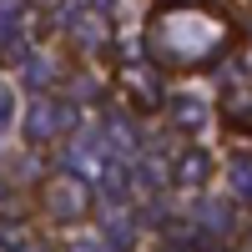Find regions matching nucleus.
Wrapping results in <instances>:
<instances>
[{"label": "nucleus", "mask_w": 252, "mask_h": 252, "mask_svg": "<svg viewBox=\"0 0 252 252\" xmlns=\"http://www.w3.org/2000/svg\"><path fill=\"white\" fill-rule=\"evenodd\" d=\"M146 46H152L157 66H177V71H192L217 61L227 46H232V26L207 10V5H172L161 10L152 26H146Z\"/></svg>", "instance_id": "f257e3e1"}, {"label": "nucleus", "mask_w": 252, "mask_h": 252, "mask_svg": "<svg viewBox=\"0 0 252 252\" xmlns=\"http://www.w3.org/2000/svg\"><path fill=\"white\" fill-rule=\"evenodd\" d=\"M46 202H56V207H66V222H76L81 212H86V192L71 182V177H61V182H51V192H46Z\"/></svg>", "instance_id": "f03ea898"}]
</instances>
